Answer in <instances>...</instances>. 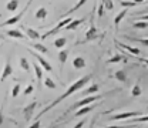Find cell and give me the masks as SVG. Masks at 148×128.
Instances as JSON below:
<instances>
[{
    "instance_id": "obj_1",
    "label": "cell",
    "mask_w": 148,
    "mask_h": 128,
    "mask_svg": "<svg viewBox=\"0 0 148 128\" xmlns=\"http://www.w3.org/2000/svg\"><path fill=\"white\" fill-rule=\"evenodd\" d=\"M90 80H91V74H87V75L81 77L80 80H77V81H75L74 84H71V86H70V87L67 88V91L64 92V94H61V95H60L58 98H56V100L53 101V103H51V104H49V105H47L46 108H43V110L40 111V114L37 115V118H40V117H41L43 114H46L47 111H50L51 108H54L57 104H60V103H61V101H63L64 98H67L69 95H71V94H74L75 91L81 90V88H83V87H84V86H86V84H87V83L90 81Z\"/></svg>"
},
{
    "instance_id": "obj_2",
    "label": "cell",
    "mask_w": 148,
    "mask_h": 128,
    "mask_svg": "<svg viewBox=\"0 0 148 128\" xmlns=\"http://www.w3.org/2000/svg\"><path fill=\"white\" fill-rule=\"evenodd\" d=\"M100 37V31L97 30L95 24H94V13L91 14V20H90V29L86 31V37H84V41H92V40H97Z\"/></svg>"
},
{
    "instance_id": "obj_3",
    "label": "cell",
    "mask_w": 148,
    "mask_h": 128,
    "mask_svg": "<svg viewBox=\"0 0 148 128\" xmlns=\"http://www.w3.org/2000/svg\"><path fill=\"white\" fill-rule=\"evenodd\" d=\"M32 3H33V0H29V1L26 3V6H24V9H23V10H21V12L18 13L17 16H14V17L7 18V20H6L4 23H1V24H0V27H4V26H10V24H16V23H18V21H20V18L23 17V14H24V13L27 12V9L30 7V4H32Z\"/></svg>"
},
{
    "instance_id": "obj_4",
    "label": "cell",
    "mask_w": 148,
    "mask_h": 128,
    "mask_svg": "<svg viewBox=\"0 0 148 128\" xmlns=\"http://www.w3.org/2000/svg\"><path fill=\"white\" fill-rule=\"evenodd\" d=\"M100 98H101V95H98V94H97V95H88V97H84V98H83V100H80L78 103L73 104L70 110H78V108L86 107V105H88L90 103H94V101H97V100H100Z\"/></svg>"
},
{
    "instance_id": "obj_5",
    "label": "cell",
    "mask_w": 148,
    "mask_h": 128,
    "mask_svg": "<svg viewBox=\"0 0 148 128\" xmlns=\"http://www.w3.org/2000/svg\"><path fill=\"white\" fill-rule=\"evenodd\" d=\"M71 21H73V18L70 17V16H69V17H64L63 20H61V21H58V24L56 26L54 29H51L50 31H47L46 34H43V36H41V38H47L49 36H51V34H56V33H58V31H60L61 29H66V26H67L69 23H71Z\"/></svg>"
},
{
    "instance_id": "obj_6",
    "label": "cell",
    "mask_w": 148,
    "mask_h": 128,
    "mask_svg": "<svg viewBox=\"0 0 148 128\" xmlns=\"http://www.w3.org/2000/svg\"><path fill=\"white\" fill-rule=\"evenodd\" d=\"M143 112L140 111H127V112H121V114H115L112 115L110 120H130V118H134V117H140Z\"/></svg>"
},
{
    "instance_id": "obj_7",
    "label": "cell",
    "mask_w": 148,
    "mask_h": 128,
    "mask_svg": "<svg viewBox=\"0 0 148 128\" xmlns=\"http://www.w3.org/2000/svg\"><path fill=\"white\" fill-rule=\"evenodd\" d=\"M37 107V101H32L29 105H26L24 107V110H23V114H24V118H26V121H30L32 120V117H33V112L36 110Z\"/></svg>"
},
{
    "instance_id": "obj_8",
    "label": "cell",
    "mask_w": 148,
    "mask_h": 128,
    "mask_svg": "<svg viewBox=\"0 0 148 128\" xmlns=\"http://www.w3.org/2000/svg\"><path fill=\"white\" fill-rule=\"evenodd\" d=\"M29 51H30V54L33 55V57H36L37 61L40 63V66H41V67H43L46 71H51V70H53V68H51V66H50V64H49V63H47V61H46V60H44V58L40 55V53H34V51H32V50H29Z\"/></svg>"
},
{
    "instance_id": "obj_9",
    "label": "cell",
    "mask_w": 148,
    "mask_h": 128,
    "mask_svg": "<svg viewBox=\"0 0 148 128\" xmlns=\"http://www.w3.org/2000/svg\"><path fill=\"white\" fill-rule=\"evenodd\" d=\"M114 43H115L118 47H121V49L127 50V51H128V53H131L132 55H140V50H138V49H135V47L127 46V44H124V43H121V41H118V40H114Z\"/></svg>"
},
{
    "instance_id": "obj_10",
    "label": "cell",
    "mask_w": 148,
    "mask_h": 128,
    "mask_svg": "<svg viewBox=\"0 0 148 128\" xmlns=\"http://www.w3.org/2000/svg\"><path fill=\"white\" fill-rule=\"evenodd\" d=\"M12 73H13L12 64H10V61H7V63L4 64V67H3V73H1V77H0V81H4Z\"/></svg>"
},
{
    "instance_id": "obj_11",
    "label": "cell",
    "mask_w": 148,
    "mask_h": 128,
    "mask_svg": "<svg viewBox=\"0 0 148 128\" xmlns=\"http://www.w3.org/2000/svg\"><path fill=\"white\" fill-rule=\"evenodd\" d=\"M127 9H124V10H121L117 16H115V18H114V27H115V30H118V27H120V23H121V20L125 17V14H127Z\"/></svg>"
},
{
    "instance_id": "obj_12",
    "label": "cell",
    "mask_w": 148,
    "mask_h": 128,
    "mask_svg": "<svg viewBox=\"0 0 148 128\" xmlns=\"http://www.w3.org/2000/svg\"><path fill=\"white\" fill-rule=\"evenodd\" d=\"M73 67L74 68H77V70L84 68V67H86V60H84L83 57H75V58L73 60Z\"/></svg>"
},
{
    "instance_id": "obj_13",
    "label": "cell",
    "mask_w": 148,
    "mask_h": 128,
    "mask_svg": "<svg viewBox=\"0 0 148 128\" xmlns=\"http://www.w3.org/2000/svg\"><path fill=\"white\" fill-rule=\"evenodd\" d=\"M24 30H26V34H27V37H29V38H32V40H38V38H41V37H40V33H38L37 30H34V29L26 27Z\"/></svg>"
},
{
    "instance_id": "obj_14",
    "label": "cell",
    "mask_w": 148,
    "mask_h": 128,
    "mask_svg": "<svg viewBox=\"0 0 148 128\" xmlns=\"http://www.w3.org/2000/svg\"><path fill=\"white\" fill-rule=\"evenodd\" d=\"M86 21V18H75V20H73L71 23H69L67 26H66V30H74V29H77L81 23H84Z\"/></svg>"
},
{
    "instance_id": "obj_15",
    "label": "cell",
    "mask_w": 148,
    "mask_h": 128,
    "mask_svg": "<svg viewBox=\"0 0 148 128\" xmlns=\"http://www.w3.org/2000/svg\"><path fill=\"white\" fill-rule=\"evenodd\" d=\"M6 36L13 37V38H26L24 34H21V31L17 30V29H13V30H7L6 31Z\"/></svg>"
},
{
    "instance_id": "obj_16",
    "label": "cell",
    "mask_w": 148,
    "mask_h": 128,
    "mask_svg": "<svg viewBox=\"0 0 148 128\" xmlns=\"http://www.w3.org/2000/svg\"><path fill=\"white\" fill-rule=\"evenodd\" d=\"M114 77H115V80H118V81H121V83H125V81H127V73H125V70H118V71H115Z\"/></svg>"
},
{
    "instance_id": "obj_17",
    "label": "cell",
    "mask_w": 148,
    "mask_h": 128,
    "mask_svg": "<svg viewBox=\"0 0 148 128\" xmlns=\"http://www.w3.org/2000/svg\"><path fill=\"white\" fill-rule=\"evenodd\" d=\"M86 3H87V0H78V1H77V4H75L74 7H71V9L66 13V17H69V14H71V13H74V12H77V10H78L80 7H83Z\"/></svg>"
},
{
    "instance_id": "obj_18",
    "label": "cell",
    "mask_w": 148,
    "mask_h": 128,
    "mask_svg": "<svg viewBox=\"0 0 148 128\" xmlns=\"http://www.w3.org/2000/svg\"><path fill=\"white\" fill-rule=\"evenodd\" d=\"M94 107L92 105H86V107H81V108H78L77 112L74 114V117H81V115H84V114H87V112H90Z\"/></svg>"
},
{
    "instance_id": "obj_19",
    "label": "cell",
    "mask_w": 148,
    "mask_h": 128,
    "mask_svg": "<svg viewBox=\"0 0 148 128\" xmlns=\"http://www.w3.org/2000/svg\"><path fill=\"white\" fill-rule=\"evenodd\" d=\"M18 7V0H10L7 4H6V10L7 12H16Z\"/></svg>"
},
{
    "instance_id": "obj_20",
    "label": "cell",
    "mask_w": 148,
    "mask_h": 128,
    "mask_svg": "<svg viewBox=\"0 0 148 128\" xmlns=\"http://www.w3.org/2000/svg\"><path fill=\"white\" fill-rule=\"evenodd\" d=\"M33 68H34V73H36V77L37 80L40 81V80H43V67L40 66V64H37V63H33Z\"/></svg>"
},
{
    "instance_id": "obj_21",
    "label": "cell",
    "mask_w": 148,
    "mask_h": 128,
    "mask_svg": "<svg viewBox=\"0 0 148 128\" xmlns=\"http://www.w3.org/2000/svg\"><path fill=\"white\" fill-rule=\"evenodd\" d=\"M67 55H69V50H67V49H61L60 53H58V61H60L61 64H64V63L67 61Z\"/></svg>"
},
{
    "instance_id": "obj_22",
    "label": "cell",
    "mask_w": 148,
    "mask_h": 128,
    "mask_svg": "<svg viewBox=\"0 0 148 128\" xmlns=\"http://www.w3.org/2000/svg\"><path fill=\"white\" fill-rule=\"evenodd\" d=\"M123 60H125V57L123 54H115V55H112L111 58H108L107 63H108V64H114V63H120V61H123Z\"/></svg>"
},
{
    "instance_id": "obj_23",
    "label": "cell",
    "mask_w": 148,
    "mask_h": 128,
    "mask_svg": "<svg viewBox=\"0 0 148 128\" xmlns=\"http://www.w3.org/2000/svg\"><path fill=\"white\" fill-rule=\"evenodd\" d=\"M97 91H98V86H97V84H92L87 90L83 91V95H84V97H86V95L88 97V95H91V94H94V92H97Z\"/></svg>"
},
{
    "instance_id": "obj_24",
    "label": "cell",
    "mask_w": 148,
    "mask_h": 128,
    "mask_svg": "<svg viewBox=\"0 0 148 128\" xmlns=\"http://www.w3.org/2000/svg\"><path fill=\"white\" fill-rule=\"evenodd\" d=\"M66 43H67L66 37H58V38H56L54 40V46L57 47V49H60V50L66 46Z\"/></svg>"
},
{
    "instance_id": "obj_25",
    "label": "cell",
    "mask_w": 148,
    "mask_h": 128,
    "mask_svg": "<svg viewBox=\"0 0 148 128\" xmlns=\"http://www.w3.org/2000/svg\"><path fill=\"white\" fill-rule=\"evenodd\" d=\"M130 121L132 124H137V123H148V115H140V117H134V118H130Z\"/></svg>"
},
{
    "instance_id": "obj_26",
    "label": "cell",
    "mask_w": 148,
    "mask_h": 128,
    "mask_svg": "<svg viewBox=\"0 0 148 128\" xmlns=\"http://www.w3.org/2000/svg\"><path fill=\"white\" fill-rule=\"evenodd\" d=\"M46 17H47V10H46L44 7H40V9H37V12H36V18L44 20Z\"/></svg>"
},
{
    "instance_id": "obj_27",
    "label": "cell",
    "mask_w": 148,
    "mask_h": 128,
    "mask_svg": "<svg viewBox=\"0 0 148 128\" xmlns=\"http://www.w3.org/2000/svg\"><path fill=\"white\" fill-rule=\"evenodd\" d=\"M20 67L26 71H30V63L27 61V58H24V57L20 58Z\"/></svg>"
},
{
    "instance_id": "obj_28",
    "label": "cell",
    "mask_w": 148,
    "mask_h": 128,
    "mask_svg": "<svg viewBox=\"0 0 148 128\" xmlns=\"http://www.w3.org/2000/svg\"><path fill=\"white\" fill-rule=\"evenodd\" d=\"M143 94V90H141V87L138 86V84H135L134 87H132V90H131V95L132 97H140Z\"/></svg>"
},
{
    "instance_id": "obj_29",
    "label": "cell",
    "mask_w": 148,
    "mask_h": 128,
    "mask_svg": "<svg viewBox=\"0 0 148 128\" xmlns=\"http://www.w3.org/2000/svg\"><path fill=\"white\" fill-rule=\"evenodd\" d=\"M44 86L47 87V88H50V90H54L56 88V83L50 78V77H47V78H44Z\"/></svg>"
},
{
    "instance_id": "obj_30",
    "label": "cell",
    "mask_w": 148,
    "mask_h": 128,
    "mask_svg": "<svg viewBox=\"0 0 148 128\" xmlns=\"http://www.w3.org/2000/svg\"><path fill=\"white\" fill-rule=\"evenodd\" d=\"M132 26H134L135 29H147L148 27V21H144V20H141V21H135Z\"/></svg>"
},
{
    "instance_id": "obj_31",
    "label": "cell",
    "mask_w": 148,
    "mask_h": 128,
    "mask_svg": "<svg viewBox=\"0 0 148 128\" xmlns=\"http://www.w3.org/2000/svg\"><path fill=\"white\" fill-rule=\"evenodd\" d=\"M33 46V49H36L38 53H47V49L43 46V44H38V43H34V44H32Z\"/></svg>"
},
{
    "instance_id": "obj_32",
    "label": "cell",
    "mask_w": 148,
    "mask_h": 128,
    "mask_svg": "<svg viewBox=\"0 0 148 128\" xmlns=\"http://www.w3.org/2000/svg\"><path fill=\"white\" fill-rule=\"evenodd\" d=\"M130 40H132V41H138V43H141L143 46H147L148 47V38H137V37H128Z\"/></svg>"
},
{
    "instance_id": "obj_33",
    "label": "cell",
    "mask_w": 148,
    "mask_h": 128,
    "mask_svg": "<svg viewBox=\"0 0 148 128\" xmlns=\"http://www.w3.org/2000/svg\"><path fill=\"white\" fill-rule=\"evenodd\" d=\"M101 1H103V4H104V7H106L107 10H112V9H114L112 0H101Z\"/></svg>"
},
{
    "instance_id": "obj_34",
    "label": "cell",
    "mask_w": 148,
    "mask_h": 128,
    "mask_svg": "<svg viewBox=\"0 0 148 128\" xmlns=\"http://www.w3.org/2000/svg\"><path fill=\"white\" fill-rule=\"evenodd\" d=\"M120 3H121V6H124V7H134L137 3L135 1H124V0H120Z\"/></svg>"
},
{
    "instance_id": "obj_35",
    "label": "cell",
    "mask_w": 148,
    "mask_h": 128,
    "mask_svg": "<svg viewBox=\"0 0 148 128\" xmlns=\"http://www.w3.org/2000/svg\"><path fill=\"white\" fill-rule=\"evenodd\" d=\"M18 92H20V84L17 83V84H16V86L13 87V91H12V97H14V98H16Z\"/></svg>"
},
{
    "instance_id": "obj_36",
    "label": "cell",
    "mask_w": 148,
    "mask_h": 128,
    "mask_svg": "<svg viewBox=\"0 0 148 128\" xmlns=\"http://www.w3.org/2000/svg\"><path fill=\"white\" fill-rule=\"evenodd\" d=\"M104 9H106V7H104V4H103V1H101L100 6H98V12H97V16H98V17H103V14H104Z\"/></svg>"
},
{
    "instance_id": "obj_37",
    "label": "cell",
    "mask_w": 148,
    "mask_h": 128,
    "mask_svg": "<svg viewBox=\"0 0 148 128\" xmlns=\"http://www.w3.org/2000/svg\"><path fill=\"white\" fill-rule=\"evenodd\" d=\"M135 124H131V125H111V127H104V128H135Z\"/></svg>"
},
{
    "instance_id": "obj_38",
    "label": "cell",
    "mask_w": 148,
    "mask_h": 128,
    "mask_svg": "<svg viewBox=\"0 0 148 128\" xmlns=\"http://www.w3.org/2000/svg\"><path fill=\"white\" fill-rule=\"evenodd\" d=\"M32 91H33V86H32V84H30V86H27V87L24 88V94H26V95L32 94Z\"/></svg>"
},
{
    "instance_id": "obj_39",
    "label": "cell",
    "mask_w": 148,
    "mask_h": 128,
    "mask_svg": "<svg viewBox=\"0 0 148 128\" xmlns=\"http://www.w3.org/2000/svg\"><path fill=\"white\" fill-rule=\"evenodd\" d=\"M84 124H86V120H81L80 123H77V124H75V127H74V128H83V125H84Z\"/></svg>"
},
{
    "instance_id": "obj_40",
    "label": "cell",
    "mask_w": 148,
    "mask_h": 128,
    "mask_svg": "<svg viewBox=\"0 0 148 128\" xmlns=\"http://www.w3.org/2000/svg\"><path fill=\"white\" fill-rule=\"evenodd\" d=\"M40 125H41V124H40V121H36L33 125H30L29 128H40Z\"/></svg>"
},
{
    "instance_id": "obj_41",
    "label": "cell",
    "mask_w": 148,
    "mask_h": 128,
    "mask_svg": "<svg viewBox=\"0 0 148 128\" xmlns=\"http://www.w3.org/2000/svg\"><path fill=\"white\" fill-rule=\"evenodd\" d=\"M138 60H140L141 63H144V64H147V66H148V58H143V57H138Z\"/></svg>"
},
{
    "instance_id": "obj_42",
    "label": "cell",
    "mask_w": 148,
    "mask_h": 128,
    "mask_svg": "<svg viewBox=\"0 0 148 128\" xmlns=\"http://www.w3.org/2000/svg\"><path fill=\"white\" fill-rule=\"evenodd\" d=\"M141 20H144V21H148V13L143 14V16H141Z\"/></svg>"
},
{
    "instance_id": "obj_43",
    "label": "cell",
    "mask_w": 148,
    "mask_h": 128,
    "mask_svg": "<svg viewBox=\"0 0 148 128\" xmlns=\"http://www.w3.org/2000/svg\"><path fill=\"white\" fill-rule=\"evenodd\" d=\"M3 121H4V117H3V112H0V125L3 124Z\"/></svg>"
},
{
    "instance_id": "obj_44",
    "label": "cell",
    "mask_w": 148,
    "mask_h": 128,
    "mask_svg": "<svg viewBox=\"0 0 148 128\" xmlns=\"http://www.w3.org/2000/svg\"><path fill=\"white\" fill-rule=\"evenodd\" d=\"M132 1H135V3L138 4V3H143V1H145V0H132Z\"/></svg>"
},
{
    "instance_id": "obj_45",
    "label": "cell",
    "mask_w": 148,
    "mask_h": 128,
    "mask_svg": "<svg viewBox=\"0 0 148 128\" xmlns=\"http://www.w3.org/2000/svg\"><path fill=\"white\" fill-rule=\"evenodd\" d=\"M49 128H56V127H49Z\"/></svg>"
}]
</instances>
